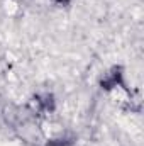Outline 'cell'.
<instances>
[{"label":"cell","mask_w":144,"mask_h":146,"mask_svg":"<svg viewBox=\"0 0 144 146\" xmlns=\"http://www.w3.org/2000/svg\"><path fill=\"white\" fill-rule=\"evenodd\" d=\"M58 2H68V0H58Z\"/></svg>","instance_id":"cell-1"}]
</instances>
